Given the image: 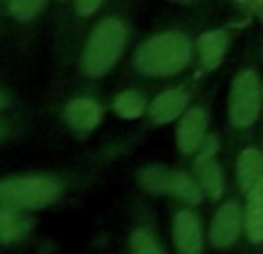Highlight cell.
I'll use <instances>...</instances> for the list:
<instances>
[{
  "mask_svg": "<svg viewBox=\"0 0 263 254\" xmlns=\"http://www.w3.org/2000/svg\"><path fill=\"white\" fill-rule=\"evenodd\" d=\"M166 194H173L176 199L187 201V204H199L201 201V187L192 180L187 173L176 171L168 176V185H166Z\"/></svg>",
  "mask_w": 263,
  "mask_h": 254,
  "instance_id": "obj_13",
  "label": "cell"
},
{
  "mask_svg": "<svg viewBox=\"0 0 263 254\" xmlns=\"http://www.w3.org/2000/svg\"><path fill=\"white\" fill-rule=\"evenodd\" d=\"M245 233L252 245H263V178L247 192Z\"/></svg>",
  "mask_w": 263,
  "mask_h": 254,
  "instance_id": "obj_9",
  "label": "cell"
},
{
  "mask_svg": "<svg viewBox=\"0 0 263 254\" xmlns=\"http://www.w3.org/2000/svg\"><path fill=\"white\" fill-rule=\"evenodd\" d=\"M5 106H7V100H5V97L0 95V109H5Z\"/></svg>",
  "mask_w": 263,
  "mask_h": 254,
  "instance_id": "obj_21",
  "label": "cell"
},
{
  "mask_svg": "<svg viewBox=\"0 0 263 254\" xmlns=\"http://www.w3.org/2000/svg\"><path fill=\"white\" fill-rule=\"evenodd\" d=\"M26 231V222L18 215H14V210L3 208L0 210V243H14L23 236Z\"/></svg>",
  "mask_w": 263,
  "mask_h": 254,
  "instance_id": "obj_15",
  "label": "cell"
},
{
  "mask_svg": "<svg viewBox=\"0 0 263 254\" xmlns=\"http://www.w3.org/2000/svg\"><path fill=\"white\" fill-rule=\"evenodd\" d=\"M114 109H116V114L123 116V118H129V120L139 118V116L143 114V100H141V95L134 90L120 93L114 102Z\"/></svg>",
  "mask_w": 263,
  "mask_h": 254,
  "instance_id": "obj_16",
  "label": "cell"
},
{
  "mask_svg": "<svg viewBox=\"0 0 263 254\" xmlns=\"http://www.w3.org/2000/svg\"><path fill=\"white\" fill-rule=\"evenodd\" d=\"M242 227H245V215H242L240 206L236 201H227L217 210V215L213 217V224H210V243L215 247H219V250L231 247L240 238Z\"/></svg>",
  "mask_w": 263,
  "mask_h": 254,
  "instance_id": "obj_5",
  "label": "cell"
},
{
  "mask_svg": "<svg viewBox=\"0 0 263 254\" xmlns=\"http://www.w3.org/2000/svg\"><path fill=\"white\" fill-rule=\"evenodd\" d=\"M168 176H171V171H166V169L148 167V169H143V171L139 173V180H141V185H143L148 192L162 194V192H166Z\"/></svg>",
  "mask_w": 263,
  "mask_h": 254,
  "instance_id": "obj_17",
  "label": "cell"
},
{
  "mask_svg": "<svg viewBox=\"0 0 263 254\" xmlns=\"http://www.w3.org/2000/svg\"><path fill=\"white\" fill-rule=\"evenodd\" d=\"M0 139H3V132H0Z\"/></svg>",
  "mask_w": 263,
  "mask_h": 254,
  "instance_id": "obj_22",
  "label": "cell"
},
{
  "mask_svg": "<svg viewBox=\"0 0 263 254\" xmlns=\"http://www.w3.org/2000/svg\"><path fill=\"white\" fill-rule=\"evenodd\" d=\"M44 7V0H9V14L18 21H30Z\"/></svg>",
  "mask_w": 263,
  "mask_h": 254,
  "instance_id": "obj_18",
  "label": "cell"
},
{
  "mask_svg": "<svg viewBox=\"0 0 263 254\" xmlns=\"http://www.w3.org/2000/svg\"><path fill=\"white\" fill-rule=\"evenodd\" d=\"M263 178V153L254 146L245 148L238 157V183H240L242 192H250Z\"/></svg>",
  "mask_w": 263,
  "mask_h": 254,
  "instance_id": "obj_12",
  "label": "cell"
},
{
  "mask_svg": "<svg viewBox=\"0 0 263 254\" xmlns=\"http://www.w3.org/2000/svg\"><path fill=\"white\" fill-rule=\"evenodd\" d=\"M132 254H162V250L148 231H136L132 236Z\"/></svg>",
  "mask_w": 263,
  "mask_h": 254,
  "instance_id": "obj_19",
  "label": "cell"
},
{
  "mask_svg": "<svg viewBox=\"0 0 263 254\" xmlns=\"http://www.w3.org/2000/svg\"><path fill=\"white\" fill-rule=\"evenodd\" d=\"M127 42V30L118 19H106L95 30L90 32L86 42V49L81 56V69L83 74L97 79L104 72H109L120 58Z\"/></svg>",
  "mask_w": 263,
  "mask_h": 254,
  "instance_id": "obj_2",
  "label": "cell"
},
{
  "mask_svg": "<svg viewBox=\"0 0 263 254\" xmlns=\"http://www.w3.org/2000/svg\"><path fill=\"white\" fill-rule=\"evenodd\" d=\"M100 5H102V0H77L74 7H77V12L81 14V16H88V14H92Z\"/></svg>",
  "mask_w": 263,
  "mask_h": 254,
  "instance_id": "obj_20",
  "label": "cell"
},
{
  "mask_svg": "<svg viewBox=\"0 0 263 254\" xmlns=\"http://www.w3.org/2000/svg\"><path fill=\"white\" fill-rule=\"evenodd\" d=\"M205 127H208V114H205V109L187 111L180 120V127H178V148L185 155L194 153L205 136Z\"/></svg>",
  "mask_w": 263,
  "mask_h": 254,
  "instance_id": "obj_7",
  "label": "cell"
},
{
  "mask_svg": "<svg viewBox=\"0 0 263 254\" xmlns=\"http://www.w3.org/2000/svg\"><path fill=\"white\" fill-rule=\"evenodd\" d=\"M194 169L201 178V187L205 190V194H208L210 199H217L224 187L222 167H219L215 159H205V162H201V164H194Z\"/></svg>",
  "mask_w": 263,
  "mask_h": 254,
  "instance_id": "obj_14",
  "label": "cell"
},
{
  "mask_svg": "<svg viewBox=\"0 0 263 254\" xmlns=\"http://www.w3.org/2000/svg\"><path fill=\"white\" fill-rule=\"evenodd\" d=\"M192 58V44L180 32H162L150 37L139 46L134 56V65L145 77H171L187 67Z\"/></svg>",
  "mask_w": 263,
  "mask_h": 254,
  "instance_id": "obj_1",
  "label": "cell"
},
{
  "mask_svg": "<svg viewBox=\"0 0 263 254\" xmlns=\"http://www.w3.org/2000/svg\"><path fill=\"white\" fill-rule=\"evenodd\" d=\"M173 241L180 254H201L203 250V233L201 224L190 210H180L173 220Z\"/></svg>",
  "mask_w": 263,
  "mask_h": 254,
  "instance_id": "obj_6",
  "label": "cell"
},
{
  "mask_svg": "<svg viewBox=\"0 0 263 254\" xmlns=\"http://www.w3.org/2000/svg\"><path fill=\"white\" fill-rule=\"evenodd\" d=\"M229 49V32L227 30H210L199 37V56L203 69H215L222 63L224 53Z\"/></svg>",
  "mask_w": 263,
  "mask_h": 254,
  "instance_id": "obj_11",
  "label": "cell"
},
{
  "mask_svg": "<svg viewBox=\"0 0 263 254\" xmlns=\"http://www.w3.org/2000/svg\"><path fill=\"white\" fill-rule=\"evenodd\" d=\"M187 102H190V95L182 88H173V90H166L155 97V102L150 104L148 116L155 125H166L185 111Z\"/></svg>",
  "mask_w": 263,
  "mask_h": 254,
  "instance_id": "obj_8",
  "label": "cell"
},
{
  "mask_svg": "<svg viewBox=\"0 0 263 254\" xmlns=\"http://www.w3.org/2000/svg\"><path fill=\"white\" fill-rule=\"evenodd\" d=\"M263 104V86L254 69H242L229 95V120L236 130H247L256 123Z\"/></svg>",
  "mask_w": 263,
  "mask_h": 254,
  "instance_id": "obj_4",
  "label": "cell"
},
{
  "mask_svg": "<svg viewBox=\"0 0 263 254\" xmlns=\"http://www.w3.org/2000/svg\"><path fill=\"white\" fill-rule=\"evenodd\" d=\"M60 183L44 176H21L0 183V206L9 210H37L53 204Z\"/></svg>",
  "mask_w": 263,
  "mask_h": 254,
  "instance_id": "obj_3",
  "label": "cell"
},
{
  "mask_svg": "<svg viewBox=\"0 0 263 254\" xmlns=\"http://www.w3.org/2000/svg\"><path fill=\"white\" fill-rule=\"evenodd\" d=\"M65 118L67 123L79 132H88L92 127L100 125V118H102V109L95 100L90 97H79V100H72L65 109Z\"/></svg>",
  "mask_w": 263,
  "mask_h": 254,
  "instance_id": "obj_10",
  "label": "cell"
}]
</instances>
